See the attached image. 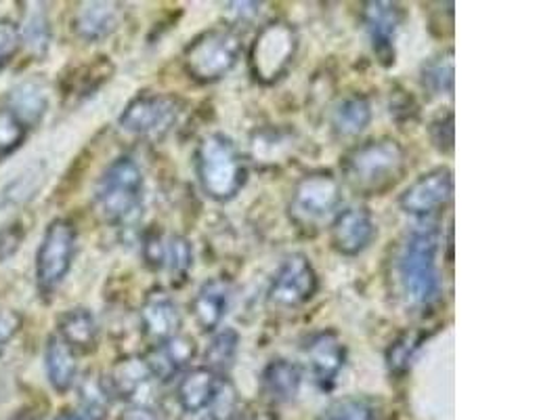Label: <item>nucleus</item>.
<instances>
[{
    "mask_svg": "<svg viewBox=\"0 0 560 420\" xmlns=\"http://www.w3.org/2000/svg\"><path fill=\"white\" fill-rule=\"evenodd\" d=\"M441 230L433 221L416 225L397 248L393 269L399 296L411 312H427L439 301Z\"/></svg>",
    "mask_w": 560,
    "mask_h": 420,
    "instance_id": "obj_1",
    "label": "nucleus"
},
{
    "mask_svg": "<svg viewBox=\"0 0 560 420\" xmlns=\"http://www.w3.org/2000/svg\"><path fill=\"white\" fill-rule=\"evenodd\" d=\"M340 173L342 182L357 196H384L406 177L408 152L393 137L368 139L342 156Z\"/></svg>",
    "mask_w": 560,
    "mask_h": 420,
    "instance_id": "obj_2",
    "label": "nucleus"
},
{
    "mask_svg": "<svg viewBox=\"0 0 560 420\" xmlns=\"http://www.w3.org/2000/svg\"><path fill=\"white\" fill-rule=\"evenodd\" d=\"M196 177L214 202H230L248 182V164L225 132H208L194 152Z\"/></svg>",
    "mask_w": 560,
    "mask_h": 420,
    "instance_id": "obj_3",
    "label": "nucleus"
},
{
    "mask_svg": "<svg viewBox=\"0 0 560 420\" xmlns=\"http://www.w3.org/2000/svg\"><path fill=\"white\" fill-rule=\"evenodd\" d=\"M145 179L135 158L118 156L105 168L95 185V210L109 225L132 223L143 207Z\"/></svg>",
    "mask_w": 560,
    "mask_h": 420,
    "instance_id": "obj_4",
    "label": "nucleus"
},
{
    "mask_svg": "<svg viewBox=\"0 0 560 420\" xmlns=\"http://www.w3.org/2000/svg\"><path fill=\"white\" fill-rule=\"evenodd\" d=\"M340 202L342 187L338 177L326 168L311 171L292 187L288 205L290 221L296 225V230L315 234L328 219L336 217Z\"/></svg>",
    "mask_w": 560,
    "mask_h": 420,
    "instance_id": "obj_5",
    "label": "nucleus"
},
{
    "mask_svg": "<svg viewBox=\"0 0 560 420\" xmlns=\"http://www.w3.org/2000/svg\"><path fill=\"white\" fill-rule=\"evenodd\" d=\"M242 59V38L230 27H210L198 34L183 51V68L189 79L210 84L225 79Z\"/></svg>",
    "mask_w": 560,
    "mask_h": 420,
    "instance_id": "obj_6",
    "label": "nucleus"
},
{
    "mask_svg": "<svg viewBox=\"0 0 560 420\" xmlns=\"http://www.w3.org/2000/svg\"><path fill=\"white\" fill-rule=\"evenodd\" d=\"M299 32L283 20H271L256 32L248 52L250 77L262 84H278L292 68L299 55Z\"/></svg>",
    "mask_w": 560,
    "mask_h": 420,
    "instance_id": "obj_7",
    "label": "nucleus"
},
{
    "mask_svg": "<svg viewBox=\"0 0 560 420\" xmlns=\"http://www.w3.org/2000/svg\"><path fill=\"white\" fill-rule=\"evenodd\" d=\"M77 228L68 219H52L47 225L36 253V287L43 299L49 301L68 278L77 257Z\"/></svg>",
    "mask_w": 560,
    "mask_h": 420,
    "instance_id": "obj_8",
    "label": "nucleus"
},
{
    "mask_svg": "<svg viewBox=\"0 0 560 420\" xmlns=\"http://www.w3.org/2000/svg\"><path fill=\"white\" fill-rule=\"evenodd\" d=\"M180 112H183V102L177 95L143 91L128 102L118 118V125L122 131L130 132L135 137L158 141L175 129Z\"/></svg>",
    "mask_w": 560,
    "mask_h": 420,
    "instance_id": "obj_9",
    "label": "nucleus"
},
{
    "mask_svg": "<svg viewBox=\"0 0 560 420\" xmlns=\"http://www.w3.org/2000/svg\"><path fill=\"white\" fill-rule=\"evenodd\" d=\"M317 289L319 278L313 262L303 253H294L278 267L267 290V301L276 310H299L317 294Z\"/></svg>",
    "mask_w": 560,
    "mask_h": 420,
    "instance_id": "obj_10",
    "label": "nucleus"
},
{
    "mask_svg": "<svg viewBox=\"0 0 560 420\" xmlns=\"http://www.w3.org/2000/svg\"><path fill=\"white\" fill-rule=\"evenodd\" d=\"M454 198V173L447 166H436L420 175L399 196V209L409 217L431 221L434 214L450 207Z\"/></svg>",
    "mask_w": 560,
    "mask_h": 420,
    "instance_id": "obj_11",
    "label": "nucleus"
},
{
    "mask_svg": "<svg viewBox=\"0 0 560 420\" xmlns=\"http://www.w3.org/2000/svg\"><path fill=\"white\" fill-rule=\"evenodd\" d=\"M361 22L372 40V49L383 68L397 61V34L406 22V9L399 2L370 0L361 4Z\"/></svg>",
    "mask_w": 560,
    "mask_h": 420,
    "instance_id": "obj_12",
    "label": "nucleus"
},
{
    "mask_svg": "<svg viewBox=\"0 0 560 420\" xmlns=\"http://www.w3.org/2000/svg\"><path fill=\"white\" fill-rule=\"evenodd\" d=\"M376 236H378L376 221L372 212L363 207L340 210L331 219V248L342 257L361 255L372 246Z\"/></svg>",
    "mask_w": 560,
    "mask_h": 420,
    "instance_id": "obj_13",
    "label": "nucleus"
},
{
    "mask_svg": "<svg viewBox=\"0 0 560 420\" xmlns=\"http://www.w3.org/2000/svg\"><path fill=\"white\" fill-rule=\"evenodd\" d=\"M303 353L315 383L330 392L347 364V345L340 335L336 330H319L306 339Z\"/></svg>",
    "mask_w": 560,
    "mask_h": 420,
    "instance_id": "obj_14",
    "label": "nucleus"
},
{
    "mask_svg": "<svg viewBox=\"0 0 560 420\" xmlns=\"http://www.w3.org/2000/svg\"><path fill=\"white\" fill-rule=\"evenodd\" d=\"M139 322L143 337L152 342L153 347L177 337L183 326V315L178 312L175 299L166 290L153 289L143 299Z\"/></svg>",
    "mask_w": 560,
    "mask_h": 420,
    "instance_id": "obj_15",
    "label": "nucleus"
},
{
    "mask_svg": "<svg viewBox=\"0 0 560 420\" xmlns=\"http://www.w3.org/2000/svg\"><path fill=\"white\" fill-rule=\"evenodd\" d=\"M198 355V342L189 335L178 332L168 341L153 345L143 355L153 378L160 383H171L177 374L189 366Z\"/></svg>",
    "mask_w": 560,
    "mask_h": 420,
    "instance_id": "obj_16",
    "label": "nucleus"
},
{
    "mask_svg": "<svg viewBox=\"0 0 560 420\" xmlns=\"http://www.w3.org/2000/svg\"><path fill=\"white\" fill-rule=\"evenodd\" d=\"M122 22V4L109 0H93L78 4L72 18V30L86 43H100L109 38Z\"/></svg>",
    "mask_w": 560,
    "mask_h": 420,
    "instance_id": "obj_17",
    "label": "nucleus"
},
{
    "mask_svg": "<svg viewBox=\"0 0 560 420\" xmlns=\"http://www.w3.org/2000/svg\"><path fill=\"white\" fill-rule=\"evenodd\" d=\"M231 303V284L225 278H210L198 289L189 303L191 315L202 332H214L223 317L228 315Z\"/></svg>",
    "mask_w": 560,
    "mask_h": 420,
    "instance_id": "obj_18",
    "label": "nucleus"
},
{
    "mask_svg": "<svg viewBox=\"0 0 560 420\" xmlns=\"http://www.w3.org/2000/svg\"><path fill=\"white\" fill-rule=\"evenodd\" d=\"M152 372L141 355H127L116 360L109 372L102 378L103 389L114 399L130 401L141 394L152 381Z\"/></svg>",
    "mask_w": 560,
    "mask_h": 420,
    "instance_id": "obj_19",
    "label": "nucleus"
},
{
    "mask_svg": "<svg viewBox=\"0 0 560 420\" xmlns=\"http://www.w3.org/2000/svg\"><path fill=\"white\" fill-rule=\"evenodd\" d=\"M223 376L208 368H191L183 372L177 385V401L183 412L200 415L210 408Z\"/></svg>",
    "mask_w": 560,
    "mask_h": 420,
    "instance_id": "obj_20",
    "label": "nucleus"
},
{
    "mask_svg": "<svg viewBox=\"0 0 560 420\" xmlns=\"http://www.w3.org/2000/svg\"><path fill=\"white\" fill-rule=\"evenodd\" d=\"M100 335L102 330H100L97 317L91 310H84V307L66 312L57 322V337L80 355H89L97 351Z\"/></svg>",
    "mask_w": 560,
    "mask_h": 420,
    "instance_id": "obj_21",
    "label": "nucleus"
},
{
    "mask_svg": "<svg viewBox=\"0 0 560 420\" xmlns=\"http://www.w3.org/2000/svg\"><path fill=\"white\" fill-rule=\"evenodd\" d=\"M303 387V370L288 360V358H273L260 376L262 395L273 404H288L294 401Z\"/></svg>",
    "mask_w": 560,
    "mask_h": 420,
    "instance_id": "obj_22",
    "label": "nucleus"
},
{
    "mask_svg": "<svg viewBox=\"0 0 560 420\" xmlns=\"http://www.w3.org/2000/svg\"><path fill=\"white\" fill-rule=\"evenodd\" d=\"M372 118H374V109H372L370 100L359 93L349 95L331 112V132L340 141L357 139L370 127Z\"/></svg>",
    "mask_w": 560,
    "mask_h": 420,
    "instance_id": "obj_23",
    "label": "nucleus"
},
{
    "mask_svg": "<svg viewBox=\"0 0 560 420\" xmlns=\"http://www.w3.org/2000/svg\"><path fill=\"white\" fill-rule=\"evenodd\" d=\"M45 366L49 383L57 394H68L74 387L78 376L77 353L57 335H52L47 341Z\"/></svg>",
    "mask_w": 560,
    "mask_h": 420,
    "instance_id": "obj_24",
    "label": "nucleus"
},
{
    "mask_svg": "<svg viewBox=\"0 0 560 420\" xmlns=\"http://www.w3.org/2000/svg\"><path fill=\"white\" fill-rule=\"evenodd\" d=\"M7 109H11L24 122L26 129L36 127L49 109V97H47L45 86L36 80H26V82L18 84L9 93Z\"/></svg>",
    "mask_w": 560,
    "mask_h": 420,
    "instance_id": "obj_25",
    "label": "nucleus"
},
{
    "mask_svg": "<svg viewBox=\"0 0 560 420\" xmlns=\"http://www.w3.org/2000/svg\"><path fill=\"white\" fill-rule=\"evenodd\" d=\"M456 82V61L454 49L436 52L431 59H427L420 68V84L422 89L439 97V95H452Z\"/></svg>",
    "mask_w": 560,
    "mask_h": 420,
    "instance_id": "obj_26",
    "label": "nucleus"
},
{
    "mask_svg": "<svg viewBox=\"0 0 560 420\" xmlns=\"http://www.w3.org/2000/svg\"><path fill=\"white\" fill-rule=\"evenodd\" d=\"M294 135L285 129H260L250 139V156L256 164H276L292 152Z\"/></svg>",
    "mask_w": 560,
    "mask_h": 420,
    "instance_id": "obj_27",
    "label": "nucleus"
},
{
    "mask_svg": "<svg viewBox=\"0 0 560 420\" xmlns=\"http://www.w3.org/2000/svg\"><path fill=\"white\" fill-rule=\"evenodd\" d=\"M114 74V63L107 57H95V61L78 68L77 72L68 79V89L66 95L86 100L95 95L107 80Z\"/></svg>",
    "mask_w": 560,
    "mask_h": 420,
    "instance_id": "obj_28",
    "label": "nucleus"
},
{
    "mask_svg": "<svg viewBox=\"0 0 560 420\" xmlns=\"http://www.w3.org/2000/svg\"><path fill=\"white\" fill-rule=\"evenodd\" d=\"M27 7L30 9H27L26 18H24L22 40H26L27 49L34 52V55L45 57L47 51H49V47H51L52 38L49 13H47L45 4H40V2H32Z\"/></svg>",
    "mask_w": 560,
    "mask_h": 420,
    "instance_id": "obj_29",
    "label": "nucleus"
},
{
    "mask_svg": "<svg viewBox=\"0 0 560 420\" xmlns=\"http://www.w3.org/2000/svg\"><path fill=\"white\" fill-rule=\"evenodd\" d=\"M240 351V335L233 328H223L212 337L205 353V368L212 370L219 376L230 372Z\"/></svg>",
    "mask_w": 560,
    "mask_h": 420,
    "instance_id": "obj_30",
    "label": "nucleus"
},
{
    "mask_svg": "<svg viewBox=\"0 0 560 420\" xmlns=\"http://www.w3.org/2000/svg\"><path fill=\"white\" fill-rule=\"evenodd\" d=\"M424 339H429L427 332H416V330H408L401 332L395 341L388 345L386 349V366L390 376H406L413 355L418 353V349L422 347Z\"/></svg>",
    "mask_w": 560,
    "mask_h": 420,
    "instance_id": "obj_31",
    "label": "nucleus"
},
{
    "mask_svg": "<svg viewBox=\"0 0 560 420\" xmlns=\"http://www.w3.org/2000/svg\"><path fill=\"white\" fill-rule=\"evenodd\" d=\"M381 404L372 397H345L334 401L319 420H378Z\"/></svg>",
    "mask_w": 560,
    "mask_h": 420,
    "instance_id": "obj_32",
    "label": "nucleus"
},
{
    "mask_svg": "<svg viewBox=\"0 0 560 420\" xmlns=\"http://www.w3.org/2000/svg\"><path fill=\"white\" fill-rule=\"evenodd\" d=\"M194 267V248L185 236L173 234L168 236V250H166V267L171 271V280L175 287H183Z\"/></svg>",
    "mask_w": 560,
    "mask_h": 420,
    "instance_id": "obj_33",
    "label": "nucleus"
},
{
    "mask_svg": "<svg viewBox=\"0 0 560 420\" xmlns=\"http://www.w3.org/2000/svg\"><path fill=\"white\" fill-rule=\"evenodd\" d=\"M112 397L103 389L100 381H86L80 389V410L77 415L82 420H105L109 415Z\"/></svg>",
    "mask_w": 560,
    "mask_h": 420,
    "instance_id": "obj_34",
    "label": "nucleus"
},
{
    "mask_svg": "<svg viewBox=\"0 0 560 420\" xmlns=\"http://www.w3.org/2000/svg\"><path fill=\"white\" fill-rule=\"evenodd\" d=\"M27 129L24 122L7 107L0 109V158L11 156L26 141Z\"/></svg>",
    "mask_w": 560,
    "mask_h": 420,
    "instance_id": "obj_35",
    "label": "nucleus"
},
{
    "mask_svg": "<svg viewBox=\"0 0 560 420\" xmlns=\"http://www.w3.org/2000/svg\"><path fill=\"white\" fill-rule=\"evenodd\" d=\"M237 408H240V399H237V389L235 385L231 383L228 376L221 378L219 383V389L214 394V399L208 408L210 412V420H233L237 415Z\"/></svg>",
    "mask_w": 560,
    "mask_h": 420,
    "instance_id": "obj_36",
    "label": "nucleus"
},
{
    "mask_svg": "<svg viewBox=\"0 0 560 420\" xmlns=\"http://www.w3.org/2000/svg\"><path fill=\"white\" fill-rule=\"evenodd\" d=\"M166 250H168V236L160 228L148 230L141 246L145 265L153 271H162L166 267Z\"/></svg>",
    "mask_w": 560,
    "mask_h": 420,
    "instance_id": "obj_37",
    "label": "nucleus"
},
{
    "mask_svg": "<svg viewBox=\"0 0 560 420\" xmlns=\"http://www.w3.org/2000/svg\"><path fill=\"white\" fill-rule=\"evenodd\" d=\"M431 141H433L434 150L443 156H450L454 152V143H456V122H454V112H445L439 118H434L431 122Z\"/></svg>",
    "mask_w": 560,
    "mask_h": 420,
    "instance_id": "obj_38",
    "label": "nucleus"
},
{
    "mask_svg": "<svg viewBox=\"0 0 560 420\" xmlns=\"http://www.w3.org/2000/svg\"><path fill=\"white\" fill-rule=\"evenodd\" d=\"M22 27L11 20H0V68L9 66L22 49Z\"/></svg>",
    "mask_w": 560,
    "mask_h": 420,
    "instance_id": "obj_39",
    "label": "nucleus"
},
{
    "mask_svg": "<svg viewBox=\"0 0 560 420\" xmlns=\"http://www.w3.org/2000/svg\"><path fill=\"white\" fill-rule=\"evenodd\" d=\"M260 9H262L260 2H248V0L242 2V0H237V2H228L223 7V15H225V20L231 24L230 30H233V27L255 24L256 18L260 15Z\"/></svg>",
    "mask_w": 560,
    "mask_h": 420,
    "instance_id": "obj_40",
    "label": "nucleus"
},
{
    "mask_svg": "<svg viewBox=\"0 0 560 420\" xmlns=\"http://www.w3.org/2000/svg\"><path fill=\"white\" fill-rule=\"evenodd\" d=\"M24 236L26 234H24L22 223H11L0 230V262L7 261L9 257H13L20 250Z\"/></svg>",
    "mask_w": 560,
    "mask_h": 420,
    "instance_id": "obj_41",
    "label": "nucleus"
},
{
    "mask_svg": "<svg viewBox=\"0 0 560 420\" xmlns=\"http://www.w3.org/2000/svg\"><path fill=\"white\" fill-rule=\"evenodd\" d=\"M20 328H22V315L13 310H0V355L4 353L7 345L20 332Z\"/></svg>",
    "mask_w": 560,
    "mask_h": 420,
    "instance_id": "obj_42",
    "label": "nucleus"
},
{
    "mask_svg": "<svg viewBox=\"0 0 560 420\" xmlns=\"http://www.w3.org/2000/svg\"><path fill=\"white\" fill-rule=\"evenodd\" d=\"M401 114H406V118H411L416 114V104L411 100V95H397L390 100V116H395L397 120L401 118Z\"/></svg>",
    "mask_w": 560,
    "mask_h": 420,
    "instance_id": "obj_43",
    "label": "nucleus"
},
{
    "mask_svg": "<svg viewBox=\"0 0 560 420\" xmlns=\"http://www.w3.org/2000/svg\"><path fill=\"white\" fill-rule=\"evenodd\" d=\"M120 420H158V417L148 406H130L120 415Z\"/></svg>",
    "mask_w": 560,
    "mask_h": 420,
    "instance_id": "obj_44",
    "label": "nucleus"
},
{
    "mask_svg": "<svg viewBox=\"0 0 560 420\" xmlns=\"http://www.w3.org/2000/svg\"><path fill=\"white\" fill-rule=\"evenodd\" d=\"M55 420H82L78 417L77 412H70V410H66V412H61L59 417H55Z\"/></svg>",
    "mask_w": 560,
    "mask_h": 420,
    "instance_id": "obj_45",
    "label": "nucleus"
}]
</instances>
